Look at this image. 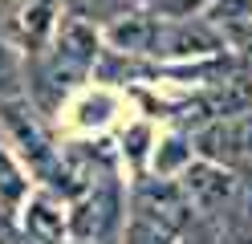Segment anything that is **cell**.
<instances>
[{
  "label": "cell",
  "instance_id": "obj_6",
  "mask_svg": "<svg viewBox=\"0 0 252 244\" xmlns=\"http://www.w3.org/2000/svg\"><path fill=\"white\" fill-rule=\"evenodd\" d=\"M216 49H220V37L208 25H191V16H179L175 25H159L151 53H163V57H203V53H216Z\"/></svg>",
  "mask_w": 252,
  "mask_h": 244
},
{
  "label": "cell",
  "instance_id": "obj_4",
  "mask_svg": "<svg viewBox=\"0 0 252 244\" xmlns=\"http://www.w3.org/2000/svg\"><path fill=\"white\" fill-rule=\"evenodd\" d=\"M183 191H187V200H191V208L220 211L224 204L236 200L240 179H236L232 167H224V163L199 159V163H187V167H183Z\"/></svg>",
  "mask_w": 252,
  "mask_h": 244
},
{
  "label": "cell",
  "instance_id": "obj_11",
  "mask_svg": "<svg viewBox=\"0 0 252 244\" xmlns=\"http://www.w3.org/2000/svg\"><path fill=\"white\" fill-rule=\"evenodd\" d=\"M25 224H29V232H33V236L49 240V244H61V236L69 232V220L61 216V208L53 204V195H37V200L29 204Z\"/></svg>",
  "mask_w": 252,
  "mask_h": 244
},
{
  "label": "cell",
  "instance_id": "obj_3",
  "mask_svg": "<svg viewBox=\"0 0 252 244\" xmlns=\"http://www.w3.org/2000/svg\"><path fill=\"white\" fill-rule=\"evenodd\" d=\"M118 211H122V200H118V183H98L94 191H86L77 208L69 211V232L77 240H110L118 228Z\"/></svg>",
  "mask_w": 252,
  "mask_h": 244
},
{
  "label": "cell",
  "instance_id": "obj_2",
  "mask_svg": "<svg viewBox=\"0 0 252 244\" xmlns=\"http://www.w3.org/2000/svg\"><path fill=\"white\" fill-rule=\"evenodd\" d=\"M134 216L159 224V228H167V232H179V228H187V220H191V200H187L183 183H171L167 175H159V179L138 183Z\"/></svg>",
  "mask_w": 252,
  "mask_h": 244
},
{
  "label": "cell",
  "instance_id": "obj_8",
  "mask_svg": "<svg viewBox=\"0 0 252 244\" xmlns=\"http://www.w3.org/2000/svg\"><path fill=\"white\" fill-rule=\"evenodd\" d=\"M57 53L73 61V65H86L98 57V29H94V21H86V16H65V21L57 25Z\"/></svg>",
  "mask_w": 252,
  "mask_h": 244
},
{
  "label": "cell",
  "instance_id": "obj_5",
  "mask_svg": "<svg viewBox=\"0 0 252 244\" xmlns=\"http://www.w3.org/2000/svg\"><path fill=\"white\" fill-rule=\"evenodd\" d=\"M4 126L17 135V142H21V151L29 155V163H33V171L41 175V179H49V175H61V163H57V155H53V146H49V139L41 135V126L29 118V110L21 106V102H4Z\"/></svg>",
  "mask_w": 252,
  "mask_h": 244
},
{
  "label": "cell",
  "instance_id": "obj_17",
  "mask_svg": "<svg viewBox=\"0 0 252 244\" xmlns=\"http://www.w3.org/2000/svg\"><path fill=\"white\" fill-rule=\"evenodd\" d=\"M17 86H21V70H17V57H12V49H8V45H0V98L17 94Z\"/></svg>",
  "mask_w": 252,
  "mask_h": 244
},
{
  "label": "cell",
  "instance_id": "obj_9",
  "mask_svg": "<svg viewBox=\"0 0 252 244\" xmlns=\"http://www.w3.org/2000/svg\"><path fill=\"white\" fill-rule=\"evenodd\" d=\"M53 0H25L21 12L12 16V33L29 45V49H41L49 33H57V16H53Z\"/></svg>",
  "mask_w": 252,
  "mask_h": 244
},
{
  "label": "cell",
  "instance_id": "obj_15",
  "mask_svg": "<svg viewBox=\"0 0 252 244\" xmlns=\"http://www.w3.org/2000/svg\"><path fill=\"white\" fill-rule=\"evenodd\" d=\"M171 236H175V232H167V228L151 224L143 216H134L130 228H126V244H171Z\"/></svg>",
  "mask_w": 252,
  "mask_h": 244
},
{
  "label": "cell",
  "instance_id": "obj_21",
  "mask_svg": "<svg viewBox=\"0 0 252 244\" xmlns=\"http://www.w3.org/2000/svg\"><path fill=\"white\" fill-rule=\"evenodd\" d=\"M0 4H12V0H0Z\"/></svg>",
  "mask_w": 252,
  "mask_h": 244
},
{
  "label": "cell",
  "instance_id": "obj_10",
  "mask_svg": "<svg viewBox=\"0 0 252 244\" xmlns=\"http://www.w3.org/2000/svg\"><path fill=\"white\" fill-rule=\"evenodd\" d=\"M155 33H159V21H155V16L122 12V16H114V25H110V41H114V49H122V53H151Z\"/></svg>",
  "mask_w": 252,
  "mask_h": 244
},
{
  "label": "cell",
  "instance_id": "obj_12",
  "mask_svg": "<svg viewBox=\"0 0 252 244\" xmlns=\"http://www.w3.org/2000/svg\"><path fill=\"white\" fill-rule=\"evenodd\" d=\"M29 191V179L17 171V163L8 159V151H0V204L4 208H17Z\"/></svg>",
  "mask_w": 252,
  "mask_h": 244
},
{
  "label": "cell",
  "instance_id": "obj_20",
  "mask_svg": "<svg viewBox=\"0 0 252 244\" xmlns=\"http://www.w3.org/2000/svg\"><path fill=\"white\" fill-rule=\"evenodd\" d=\"M244 244H252V236H244Z\"/></svg>",
  "mask_w": 252,
  "mask_h": 244
},
{
  "label": "cell",
  "instance_id": "obj_13",
  "mask_svg": "<svg viewBox=\"0 0 252 244\" xmlns=\"http://www.w3.org/2000/svg\"><path fill=\"white\" fill-rule=\"evenodd\" d=\"M69 12L86 16V21H114L130 8V0H65Z\"/></svg>",
  "mask_w": 252,
  "mask_h": 244
},
{
  "label": "cell",
  "instance_id": "obj_16",
  "mask_svg": "<svg viewBox=\"0 0 252 244\" xmlns=\"http://www.w3.org/2000/svg\"><path fill=\"white\" fill-rule=\"evenodd\" d=\"M208 4H216V0H151V8L159 12V16H167V21H179V16H195L199 8H208Z\"/></svg>",
  "mask_w": 252,
  "mask_h": 244
},
{
  "label": "cell",
  "instance_id": "obj_19",
  "mask_svg": "<svg viewBox=\"0 0 252 244\" xmlns=\"http://www.w3.org/2000/svg\"><path fill=\"white\" fill-rule=\"evenodd\" d=\"M73 244H106V240H73Z\"/></svg>",
  "mask_w": 252,
  "mask_h": 244
},
{
  "label": "cell",
  "instance_id": "obj_18",
  "mask_svg": "<svg viewBox=\"0 0 252 244\" xmlns=\"http://www.w3.org/2000/svg\"><path fill=\"white\" fill-rule=\"evenodd\" d=\"M8 244H49V240H41V236H33V232H25V236H12Z\"/></svg>",
  "mask_w": 252,
  "mask_h": 244
},
{
  "label": "cell",
  "instance_id": "obj_22",
  "mask_svg": "<svg viewBox=\"0 0 252 244\" xmlns=\"http://www.w3.org/2000/svg\"><path fill=\"white\" fill-rule=\"evenodd\" d=\"M0 240H8V236H4V232H0Z\"/></svg>",
  "mask_w": 252,
  "mask_h": 244
},
{
  "label": "cell",
  "instance_id": "obj_14",
  "mask_svg": "<svg viewBox=\"0 0 252 244\" xmlns=\"http://www.w3.org/2000/svg\"><path fill=\"white\" fill-rule=\"evenodd\" d=\"M187 163H191V146L179 142V139H171V142H163V151L155 155V171H159V175H171V171L187 167Z\"/></svg>",
  "mask_w": 252,
  "mask_h": 244
},
{
  "label": "cell",
  "instance_id": "obj_1",
  "mask_svg": "<svg viewBox=\"0 0 252 244\" xmlns=\"http://www.w3.org/2000/svg\"><path fill=\"white\" fill-rule=\"evenodd\" d=\"M195 151L212 163H224V167H248L252 163V110L203 122L195 135Z\"/></svg>",
  "mask_w": 252,
  "mask_h": 244
},
{
  "label": "cell",
  "instance_id": "obj_7",
  "mask_svg": "<svg viewBox=\"0 0 252 244\" xmlns=\"http://www.w3.org/2000/svg\"><path fill=\"white\" fill-rule=\"evenodd\" d=\"M199 110L203 118H228V114H244L252 110V73H232V77H220L216 86L199 98Z\"/></svg>",
  "mask_w": 252,
  "mask_h": 244
}]
</instances>
